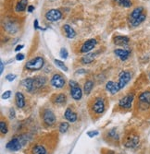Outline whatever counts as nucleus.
Segmentation results:
<instances>
[{
	"mask_svg": "<svg viewBox=\"0 0 150 154\" xmlns=\"http://www.w3.org/2000/svg\"><path fill=\"white\" fill-rule=\"evenodd\" d=\"M114 54L122 61H124L129 57V55L131 54V51L126 50V49H116V50H114Z\"/></svg>",
	"mask_w": 150,
	"mask_h": 154,
	"instance_id": "aec40b11",
	"label": "nucleus"
},
{
	"mask_svg": "<svg viewBox=\"0 0 150 154\" xmlns=\"http://www.w3.org/2000/svg\"><path fill=\"white\" fill-rule=\"evenodd\" d=\"M54 63H55V65H56L57 67H58L59 68H61L62 70L68 71V67H66V65L64 64V63H63L62 61H60V60H58V59H55V60H54Z\"/></svg>",
	"mask_w": 150,
	"mask_h": 154,
	"instance_id": "473e14b6",
	"label": "nucleus"
},
{
	"mask_svg": "<svg viewBox=\"0 0 150 154\" xmlns=\"http://www.w3.org/2000/svg\"><path fill=\"white\" fill-rule=\"evenodd\" d=\"M45 65V59L42 57H36L29 60L25 64V69L30 71H37L42 69Z\"/></svg>",
	"mask_w": 150,
	"mask_h": 154,
	"instance_id": "39448f33",
	"label": "nucleus"
},
{
	"mask_svg": "<svg viewBox=\"0 0 150 154\" xmlns=\"http://www.w3.org/2000/svg\"><path fill=\"white\" fill-rule=\"evenodd\" d=\"M47 82V80L45 77L42 76H38L33 78V87H35V92L37 90L42 89Z\"/></svg>",
	"mask_w": 150,
	"mask_h": 154,
	"instance_id": "2eb2a0df",
	"label": "nucleus"
},
{
	"mask_svg": "<svg viewBox=\"0 0 150 154\" xmlns=\"http://www.w3.org/2000/svg\"><path fill=\"white\" fill-rule=\"evenodd\" d=\"M98 134H99V132L97 131V130H93V131L87 132V136L90 137V138H94V137H95V136H97Z\"/></svg>",
	"mask_w": 150,
	"mask_h": 154,
	"instance_id": "f704fd0d",
	"label": "nucleus"
},
{
	"mask_svg": "<svg viewBox=\"0 0 150 154\" xmlns=\"http://www.w3.org/2000/svg\"><path fill=\"white\" fill-rule=\"evenodd\" d=\"M9 117H10V119L15 118V110L13 108L9 109Z\"/></svg>",
	"mask_w": 150,
	"mask_h": 154,
	"instance_id": "58836bf2",
	"label": "nucleus"
},
{
	"mask_svg": "<svg viewBox=\"0 0 150 154\" xmlns=\"http://www.w3.org/2000/svg\"><path fill=\"white\" fill-rule=\"evenodd\" d=\"M45 19L48 20L50 22H55L59 20L61 18H62V13L59 9H49L45 13Z\"/></svg>",
	"mask_w": 150,
	"mask_h": 154,
	"instance_id": "9d476101",
	"label": "nucleus"
},
{
	"mask_svg": "<svg viewBox=\"0 0 150 154\" xmlns=\"http://www.w3.org/2000/svg\"><path fill=\"white\" fill-rule=\"evenodd\" d=\"M131 78H132V75L129 71H126V70H123L121 71L119 75V81H118V85L120 87V89H123L126 85L127 83L131 80Z\"/></svg>",
	"mask_w": 150,
	"mask_h": 154,
	"instance_id": "f8f14e48",
	"label": "nucleus"
},
{
	"mask_svg": "<svg viewBox=\"0 0 150 154\" xmlns=\"http://www.w3.org/2000/svg\"><path fill=\"white\" fill-rule=\"evenodd\" d=\"M146 18V13H143L142 15H141L137 19H135L133 22H132V23H130V24H131L133 27H137V26H139L142 22L145 21Z\"/></svg>",
	"mask_w": 150,
	"mask_h": 154,
	"instance_id": "c85d7f7f",
	"label": "nucleus"
},
{
	"mask_svg": "<svg viewBox=\"0 0 150 154\" xmlns=\"http://www.w3.org/2000/svg\"><path fill=\"white\" fill-rule=\"evenodd\" d=\"M23 47H24L23 44H19V45H18V46L15 48V51H16V52H19V50H22V49Z\"/></svg>",
	"mask_w": 150,
	"mask_h": 154,
	"instance_id": "79ce46f5",
	"label": "nucleus"
},
{
	"mask_svg": "<svg viewBox=\"0 0 150 154\" xmlns=\"http://www.w3.org/2000/svg\"><path fill=\"white\" fill-rule=\"evenodd\" d=\"M5 30L9 33H15L18 31V26L13 21H8L5 23Z\"/></svg>",
	"mask_w": 150,
	"mask_h": 154,
	"instance_id": "b1692460",
	"label": "nucleus"
},
{
	"mask_svg": "<svg viewBox=\"0 0 150 154\" xmlns=\"http://www.w3.org/2000/svg\"><path fill=\"white\" fill-rule=\"evenodd\" d=\"M106 90L113 95L118 93L120 90V89L118 85V82H114V81H108L106 84Z\"/></svg>",
	"mask_w": 150,
	"mask_h": 154,
	"instance_id": "f3484780",
	"label": "nucleus"
},
{
	"mask_svg": "<svg viewBox=\"0 0 150 154\" xmlns=\"http://www.w3.org/2000/svg\"><path fill=\"white\" fill-rule=\"evenodd\" d=\"M139 144V137L136 134H131L126 137L123 145L128 149H133L136 148Z\"/></svg>",
	"mask_w": 150,
	"mask_h": 154,
	"instance_id": "6e6552de",
	"label": "nucleus"
},
{
	"mask_svg": "<svg viewBox=\"0 0 150 154\" xmlns=\"http://www.w3.org/2000/svg\"><path fill=\"white\" fill-rule=\"evenodd\" d=\"M65 83H66V81H65L64 77L58 73L54 74L50 80V84L53 87H55L57 89L63 88L65 86Z\"/></svg>",
	"mask_w": 150,
	"mask_h": 154,
	"instance_id": "1a4fd4ad",
	"label": "nucleus"
},
{
	"mask_svg": "<svg viewBox=\"0 0 150 154\" xmlns=\"http://www.w3.org/2000/svg\"><path fill=\"white\" fill-rule=\"evenodd\" d=\"M33 25H35V30H38V29H40V30H43V31H45V29H42L41 27H39V24H38V20L37 19H35V22H33Z\"/></svg>",
	"mask_w": 150,
	"mask_h": 154,
	"instance_id": "ea45409f",
	"label": "nucleus"
},
{
	"mask_svg": "<svg viewBox=\"0 0 150 154\" xmlns=\"http://www.w3.org/2000/svg\"><path fill=\"white\" fill-rule=\"evenodd\" d=\"M26 142V137L19 136L16 138H13L11 140H9L6 145V149L10 151H18L22 149V147Z\"/></svg>",
	"mask_w": 150,
	"mask_h": 154,
	"instance_id": "f03ea898",
	"label": "nucleus"
},
{
	"mask_svg": "<svg viewBox=\"0 0 150 154\" xmlns=\"http://www.w3.org/2000/svg\"><path fill=\"white\" fill-rule=\"evenodd\" d=\"M129 42H130V39L127 36H122V35L115 36L113 39L114 44L118 45V46H125L129 44Z\"/></svg>",
	"mask_w": 150,
	"mask_h": 154,
	"instance_id": "6ab92c4d",
	"label": "nucleus"
},
{
	"mask_svg": "<svg viewBox=\"0 0 150 154\" xmlns=\"http://www.w3.org/2000/svg\"><path fill=\"white\" fill-rule=\"evenodd\" d=\"M133 100H134V95H133V93L127 94L126 96L122 97L121 99L119 101L118 107L120 108V109H123V110L131 109Z\"/></svg>",
	"mask_w": 150,
	"mask_h": 154,
	"instance_id": "0eeeda50",
	"label": "nucleus"
},
{
	"mask_svg": "<svg viewBox=\"0 0 150 154\" xmlns=\"http://www.w3.org/2000/svg\"><path fill=\"white\" fill-rule=\"evenodd\" d=\"M137 107L141 111H147L150 109V90H146L139 94Z\"/></svg>",
	"mask_w": 150,
	"mask_h": 154,
	"instance_id": "7ed1b4c3",
	"label": "nucleus"
},
{
	"mask_svg": "<svg viewBox=\"0 0 150 154\" xmlns=\"http://www.w3.org/2000/svg\"><path fill=\"white\" fill-rule=\"evenodd\" d=\"M97 44V41L95 40V39H89V40H87L86 42H84V44L81 46L80 52L81 54H87V53H89L91 50H93V49L95 47Z\"/></svg>",
	"mask_w": 150,
	"mask_h": 154,
	"instance_id": "ddd939ff",
	"label": "nucleus"
},
{
	"mask_svg": "<svg viewBox=\"0 0 150 154\" xmlns=\"http://www.w3.org/2000/svg\"><path fill=\"white\" fill-rule=\"evenodd\" d=\"M143 13H145L144 12V8L143 6H138V8H135L132 13H131V15L130 17H129V20H130V23L133 22L135 19H137Z\"/></svg>",
	"mask_w": 150,
	"mask_h": 154,
	"instance_id": "a211bd4d",
	"label": "nucleus"
},
{
	"mask_svg": "<svg viewBox=\"0 0 150 154\" xmlns=\"http://www.w3.org/2000/svg\"><path fill=\"white\" fill-rule=\"evenodd\" d=\"M105 154H115V152L113 150H107Z\"/></svg>",
	"mask_w": 150,
	"mask_h": 154,
	"instance_id": "c03bdc74",
	"label": "nucleus"
},
{
	"mask_svg": "<svg viewBox=\"0 0 150 154\" xmlns=\"http://www.w3.org/2000/svg\"><path fill=\"white\" fill-rule=\"evenodd\" d=\"M22 85L27 90V92L31 93L35 92V87H33V78H27L22 80Z\"/></svg>",
	"mask_w": 150,
	"mask_h": 154,
	"instance_id": "412c9836",
	"label": "nucleus"
},
{
	"mask_svg": "<svg viewBox=\"0 0 150 154\" xmlns=\"http://www.w3.org/2000/svg\"><path fill=\"white\" fill-rule=\"evenodd\" d=\"M118 5L123 6V8H131L132 6V1L131 0H114Z\"/></svg>",
	"mask_w": 150,
	"mask_h": 154,
	"instance_id": "c756f323",
	"label": "nucleus"
},
{
	"mask_svg": "<svg viewBox=\"0 0 150 154\" xmlns=\"http://www.w3.org/2000/svg\"><path fill=\"white\" fill-rule=\"evenodd\" d=\"M63 29H64L66 36L69 39H73L75 36H76V32H75L73 30V28L71 26H70L69 24H65L63 26Z\"/></svg>",
	"mask_w": 150,
	"mask_h": 154,
	"instance_id": "5701e85b",
	"label": "nucleus"
},
{
	"mask_svg": "<svg viewBox=\"0 0 150 154\" xmlns=\"http://www.w3.org/2000/svg\"><path fill=\"white\" fill-rule=\"evenodd\" d=\"M93 88H94V81L91 80H86L84 82V94H86V95L90 94Z\"/></svg>",
	"mask_w": 150,
	"mask_h": 154,
	"instance_id": "bb28decb",
	"label": "nucleus"
},
{
	"mask_svg": "<svg viewBox=\"0 0 150 154\" xmlns=\"http://www.w3.org/2000/svg\"><path fill=\"white\" fill-rule=\"evenodd\" d=\"M24 58H25V57H24L23 54H18L16 55V60H17V61H22Z\"/></svg>",
	"mask_w": 150,
	"mask_h": 154,
	"instance_id": "4c0bfd02",
	"label": "nucleus"
},
{
	"mask_svg": "<svg viewBox=\"0 0 150 154\" xmlns=\"http://www.w3.org/2000/svg\"><path fill=\"white\" fill-rule=\"evenodd\" d=\"M29 154H48V150L43 143H35L33 144L29 150Z\"/></svg>",
	"mask_w": 150,
	"mask_h": 154,
	"instance_id": "9b49d317",
	"label": "nucleus"
},
{
	"mask_svg": "<svg viewBox=\"0 0 150 154\" xmlns=\"http://www.w3.org/2000/svg\"><path fill=\"white\" fill-rule=\"evenodd\" d=\"M89 110L92 115L100 116L104 114L106 110V100L104 97L97 96L91 100Z\"/></svg>",
	"mask_w": 150,
	"mask_h": 154,
	"instance_id": "f257e3e1",
	"label": "nucleus"
},
{
	"mask_svg": "<svg viewBox=\"0 0 150 154\" xmlns=\"http://www.w3.org/2000/svg\"><path fill=\"white\" fill-rule=\"evenodd\" d=\"M0 66H1V69H0V73H3V71H4V62L3 61H1L0 62Z\"/></svg>",
	"mask_w": 150,
	"mask_h": 154,
	"instance_id": "37998d69",
	"label": "nucleus"
},
{
	"mask_svg": "<svg viewBox=\"0 0 150 154\" xmlns=\"http://www.w3.org/2000/svg\"><path fill=\"white\" fill-rule=\"evenodd\" d=\"M41 117H42L43 124L45 125V127H53L56 124L57 118L55 114L53 113V111L50 109H44L41 113Z\"/></svg>",
	"mask_w": 150,
	"mask_h": 154,
	"instance_id": "20e7f679",
	"label": "nucleus"
},
{
	"mask_svg": "<svg viewBox=\"0 0 150 154\" xmlns=\"http://www.w3.org/2000/svg\"><path fill=\"white\" fill-rule=\"evenodd\" d=\"M70 127V125L68 122H62L59 124V127H58V130L60 133H62V134H64V133H66L68 131V129H69Z\"/></svg>",
	"mask_w": 150,
	"mask_h": 154,
	"instance_id": "2f4dec72",
	"label": "nucleus"
},
{
	"mask_svg": "<svg viewBox=\"0 0 150 154\" xmlns=\"http://www.w3.org/2000/svg\"><path fill=\"white\" fill-rule=\"evenodd\" d=\"M27 10H28V12H32L33 10H35V6H32V5H30V6H28V8H27Z\"/></svg>",
	"mask_w": 150,
	"mask_h": 154,
	"instance_id": "a19ab883",
	"label": "nucleus"
},
{
	"mask_svg": "<svg viewBox=\"0 0 150 154\" xmlns=\"http://www.w3.org/2000/svg\"><path fill=\"white\" fill-rule=\"evenodd\" d=\"M64 117L66 118V120H68L69 122H71V123H74L77 121V114L75 113V112L71 108V107H68L65 111L64 113Z\"/></svg>",
	"mask_w": 150,
	"mask_h": 154,
	"instance_id": "dca6fc26",
	"label": "nucleus"
},
{
	"mask_svg": "<svg viewBox=\"0 0 150 154\" xmlns=\"http://www.w3.org/2000/svg\"><path fill=\"white\" fill-rule=\"evenodd\" d=\"M149 78H150V73H149Z\"/></svg>",
	"mask_w": 150,
	"mask_h": 154,
	"instance_id": "a18cd8bd",
	"label": "nucleus"
},
{
	"mask_svg": "<svg viewBox=\"0 0 150 154\" xmlns=\"http://www.w3.org/2000/svg\"><path fill=\"white\" fill-rule=\"evenodd\" d=\"M59 54H60L61 58H63V59H66L68 57V55H69V54H68V51H67L66 48H61L60 49V52H59Z\"/></svg>",
	"mask_w": 150,
	"mask_h": 154,
	"instance_id": "72a5a7b5",
	"label": "nucleus"
},
{
	"mask_svg": "<svg viewBox=\"0 0 150 154\" xmlns=\"http://www.w3.org/2000/svg\"><path fill=\"white\" fill-rule=\"evenodd\" d=\"M15 103L18 108H23L25 106V97L22 92H16L15 94Z\"/></svg>",
	"mask_w": 150,
	"mask_h": 154,
	"instance_id": "4be33fe9",
	"label": "nucleus"
},
{
	"mask_svg": "<svg viewBox=\"0 0 150 154\" xmlns=\"http://www.w3.org/2000/svg\"><path fill=\"white\" fill-rule=\"evenodd\" d=\"M95 55H97V53H91V54H87L86 55L81 57V64H90L94 61V59L95 58Z\"/></svg>",
	"mask_w": 150,
	"mask_h": 154,
	"instance_id": "393cba45",
	"label": "nucleus"
},
{
	"mask_svg": "<svg viewBox=\"0 0 150 154\" xmlns=\"http://www.w3.org/2000/svg\"><path fill=\"white\" fill-rule=\"evenodd\" d=\"M15 79H16V75H14V74H9L6 76V80L9 81H13Z\"/></svg>",
	"mask_w": 150,
	"mask_h": 154,
	"instance_id": "e433bc0d",
	"label": "nucleus"
},
{
	"mask_svg": "<svg viewBox=\"0 0 150 154\" xmlns=\"http://www.w3.org/2000/svg\"><path fill=\"white\" fill-rule=\"evenodd\" d=\"M10 96H11V92H10V90H6V92H5L2 94V99L6 100V99H9Z\"/></svg>",
	"mask_w": 150,
	"mask_h": 154,
	"instance_id": "c9c22d12",
	"label": "nucleus"
},
{
	"mask_svg": "<svg viewBox=\"0 0 150 154\" xmlns=\"http://www.w3.org/2000/svg\"><path fill=\"white\" fill-rule=\"evenodd\" d=\"M51 102H53V104L55 105H64L67 102V96L65 93H58V94H54L51 97Z\"/></svg>",
	"mask_w": 150,
	"mask_h": 154,
	"instance_id": "4468645a",
	"label": "nucleus"
},
{
	"mask_svg": "<svg viewBox=\"0 0 150 154\" xmlns=\"http://www.w3.org/2000/svg\"><path fill=\"white\" fill-rule=\"evenodd\" d=\"M0 131H1V134H2V135H6V133L9 132L8 124H6V122L4 121V120L0 121Z\"/></svg>",
	"mask_w": 150,
	"mask_h": 154,
	"instance_id": "7c9ffc66",
	"label": "nucleus"
},
{
	"mask_svg": "<svg viewBox=\"0 0 150 154\" xmlns=\"http://www.w3.org/2000/svg\"><path fill=\"white\" fill-rule=\"evenodd\" d=\"M27 4H28V0H19L15 6V10L17 12L25 11V9L27 8Z\"/></svg>",
	"mask_w": 150,
	"mask_h": 154,
	"instance_id": "a878e982",
	"label": "nucleus"
},
{
	"mask_svg": "<svg viewBox=\"0 0 150 154\" xmlns=\"http://www.w3.org/2000/svg\"><path fill=\"white\" fill-rule=\"evenodd\" d=\"M107 138H108V139H112L113 141H118L119 140L120 136L118 134L117 130H116V128H112L107 132Z\"/></svg>",
	"mask_w": 150,
	"mask_h": 154,
	"instance_id": "cd10ccee",
	"label": "nucleus"
},
{
	"mask_svg": "<svg viewBox=\"0 0 150 154\" xmlns=\"http://www.w3.org/2000/svg\"><path fill=\"white\" fill-rule=\"evenodd\" d=\"M69 86L71 88V95L72 99L75 101H79L83 97V90H81V87L77 81L75 80H70L69 81Z\"/></svg>",
	"mask_w": 150,
	"mask_h": 154,
	"instance_id": "423d86ee",
	"label": "nucleus"
}]
</instances>
